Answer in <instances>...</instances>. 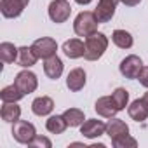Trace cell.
Returning a JSON list of instances; mask_svg holds the SVG:
<instances>
[{
    "label": "cell",
    "mask_w": 148,
    "mask_h": 148,
    "mask_svg": "<svg viewBox=\"0 0 148 148\" xmlns=\"http://www.w3.org/2000/svg\"><path fill=\"white\" fill-rule=\"evenodd\" d=\"M106 47H108L106 35L96 32V33L86 37V52H84V58L87 61H96V59H99L105 54Z\"/></svg>",
    "instance_id": "6da1fadb"
},
{
    "label": "cell",
    "mask_w": 148,
    "mask_h": 148,
    "mask_svg": "<svg viewBox=\"0 0 148 148\" xmlns=\"http://www.w3.org/2000/svg\"><path fill=\"white\" fill-rule=\"evenodd\" d=\"M98 25H99V21H98L96 14L91 11H84L75 18L73 30H75V33L79 37H89L98 32Z\"/></svg>",
    "instance_id": "7a4b0ae2"
},
{
    "label": "cell",
    "mask_w": 148,
    "mask_h": 148,
    "mask_svg": "<svg viewBox=\"0 0 148 148\" xmlns=\"http://www.w3.org/2000/svg\"><path fill=\"white\" fill-rule=\"evenodd\" d=\"M12 136H14V139L18 143L28 145L37 136V131H35V125L30 124L28 120H18L12 125Z\"/></svg>",
    "instance_id": "3957f363"
},
{
    "label": "cell",
    "mask_w": 148,
    "mask_h": 148,
    "mask_svg": "<svg viewBox=\"0 0 148 148\" xmlns=\"http://www.w3.org/2000/svg\"><path fill=\"white\" fill-rule=\"evenodd\" d=\"M71 14V7L68 0H52L49 4V18L54 23H64Z\"/></svg>",
    "instance_id": "277c9868"
},
{
    "label": "cell",
    "mask_w": 148,
    "mask_h": 148,
    "mask_svg": "<svg viewBox=\"0 0 148 148\" xmlns=\"http://www.w3.org/2000/svg\"><path fill=\"white\" fill-rule=\"evenodd\" d=\"M143 70V61L139 56L131 54L125 59H122L120 63V73L125 79H138L139 77V71Z\"/></svg>",
    "instance_id": "5b68a950"
},
{
    "label": "cell",
    "mask_w": 148,
    "mask_h": 148,
    "mask_svg": "<svg viewBox=\"0 0 148 148\" xmlns=\"http://www.w3.org/2000/svg\"><path fill=\"white\" fill-rule=\"evenodd\" d=\"M14 84H16L18 89L26 96V94H30V92H33V91L37 89L38 80H37V75H35L33 71H30V70H23V71H19L18 75H16Z\"/></svg>",
    "instance_id": "8992f818"
},
{
    "label": "cell",
    "mask_w": 148,
    "mask_h": 148,
    "mask_svg": "<svg viewBox=\"0 0 148 148\" xmlns=\"http://www.w3.org/2000/svg\"><path fill=\"white\" fill-rule=\"evenodd\" d=\"M32 49L35 51V54H37L38 58L47 59V58L56 56L58 44H56V40H54V38H51V37H42V38H38V40H35V42H33Z\"/></svg>",
    "instance_id": "52a82bcc"
},
{
    "label": "cell",
    "mask_w": 148,
    "mask_h": 148,
    "mask_svg": "<svg viewBox=\"0 0 148 148\" xmlns=\"http://www.w3.org/2000/svg\"><path fill=\"white\" fill-rule=\"evenodd\" d=\"M30 0H2L0 2V11L2 14L9 19L21 16V12L25 11V7L28 5Z\"/></svg>",
    "instance_id": "ba28073f"
},
{
    "label": "cell",
    "mask_w": 148,
    "mask_h": 148,
    "mask_svg": "<svg viewBox=\"0 0 148 148\" xmlns=\"http://www.w3.org/2000/svg\"><path fill=\"white\" fill-rule=\"evenodd\" d=\"M119 2L120 0H99L98 7L94 9V14H96L98 21L99 23H108L115 14V9H117Z\"/></svg>",
    "instance_id": "9c48e42d"
},
{
    "label": "cell",
    "mask_w": 148,
    "mask_h": 148,
    "mask_svg": "<svg viewBox=\"0 0 148 148\" xmlns=\"http://www.w3.org/2000/svg\"><path fill=\"white\" fill-rule=\"evenodd\" d=\"M94 110L98 112V115H101V117H105V119H113V117L117 115V112H120V110L117 108V105H115V101H113L112 96H103V98H99V99L96 101V105H94Z\"/></svg>",
    "instance_id": "30bf717a"
},
{
    "label": "cell",
    "mask_w": 148,
    "mask_h": 148,
    "mask_svg": "<svg viewBox=\"0 0 148 148\" xmlns=\"http://www.w3.org/2000/svg\"><path fill=\"white\" fill-rule=\"evenodd\" d=\"M106 132V124H103L101 120H96V119H91V120H86L82 125H80V134L89 138V139H94V138H99L101 134Z\"/></svg>",
    "instance_id": "8fae6325"
},
{
    "label": "cell",
    "mask_w": 148,
    "mask_h": 148,
    "mask_svg": "<svg viewBox=\"0 0 148 148\" xmlns=\"http://www.w3.org/2000/svg\"><path fill=\"white\" fill-rule=\"evenodd\" d=\"M86 86V71L82 68H73L66 77V87L71 92H79Z\"/></svg>",
    "instance_id": "7c38bea8"
},
{
    "label": "cell",
    "mask_w": 148,
    "mask_h": 148,
    "mask_svg": "<svg viewBox=\"0 0 148 148\" xmlns=\"http://www.w3.org/2000/svg\"><path fill=\"white\" fill-rule=\"evenodd\" d=\"M63 52L70 58V59H77L82 58L86 52V42L79 40V38H70L63 44Z\"/></svg>",
    "instance_id": "4fadbf2b"
},
{
    "label": "cell",
    "mask_w": 148,
    "mask_h": 148,
    "mask_svg": "<svg viewBox=\"0 0 148 148\" xmlns=\"http://www.w3.org/2000/svg\"><path fill=\"white\" fill-rule=\"evenodd\" d=\"M106 134L110 136L112 141H115V139L124 138V136L129 134V125L124 120H120V119H112L106 124Z\"/></svg>",
    "instance_id": "5bb4252c"
},
{
    "label": "cell",
    "mask_w": 148,
    "mask_h": 148,
    "mask_svg": "<svg viewBox=\"0 0 148 148\" xmlns=\"http://www.w3.org/2000/svg\"><path fill=\"white\" fill-rule=\"evenodd\" d=\"M129 112V117L136 122H143L148 119V103L141 98V99H134L131 103V106L127 108Z\"/></svg>",
    "instance_id": "9a60e30c"
},
{
    "label": "cell",
    "mask_w": 148,
    "mask_h": 148,
    "mask_svg": "<svg viewBox=\"0 0 148 148\" xmlns=\"http://www.w3.org/2000/svg\"><path fill=\"white\" fill-rule=\"evenodd\" d=\"M54 110V101L49 96H40L37 99H33L32 103V112L38 117H45Z\"/></svg>",
    "instance_id": "2e32d148"
},
{
    "label": "cell",
    "mask_w": 148,
    "mask_h": 148,
    "mask_svg": "<svg viewBox=\"0 0 148 148\" xmlns=\"http://www.w3.org/2000/svg\"><path fill=\"white\" fill-rule=\"evenodd\" d=\"M44 71L45 75L52 80L59 79L61 73H63V61L58 58V56H52V58H47L45 63H44Z\"/></svg>",
    "instance_id": "e0dca14e"
},
{
    "label": "cell",
    "mask_w": 148,
    "mask_h": 148,
    "mask_svg": "<svg viewBox=\"0 0 148 148\" xmlns=\"http://www.w3.org/2000/svg\"><path fill=\"white\" fill-rule=\"evenodd\" d=\"M0 117H2L4 122L14 124V122H18L19 117H21V108H19L16 103H4L2 110H0Z\"/></svg>",
    "instance_id": "ac0fdd59"
},
{
    "label": "cell",
    "mask_w": 148,
    "mask_h": 148,
    "mask_svg": "<svg viewBox=\"0 0 148 148\" xmlns=\"http://www.w3.org/2000/svg\"><path fill=\"white\" fill-rule=\"evenodd\" d=\"M38 56L35 54V51L32 47H19V54H18V64L23 66V68H30L37 63Z\"/></svg>",
    "instance_id": "d6986e66"
},
{
    "label": "cell",
    "mask_w": 148,
    "mask_h": 148,
    "mask_svg": "<svg viewBox=\"0 0 148 148\" xmlns=\"http://www.w3.org/2000/svg\"><path fill=\"white\" fill-rule=\"evenodd\" d=\"M45 127H47V131L52 132V134H61V132L66 131L68 122H66V119H64L63 115H52V117L47 119Z\"/></svg>",
    "instance_id": "ffe728a7"
},
{
    "label": "cell",
    "mask_w": 148,
    "mask_h": 148,
    "mask_svg": "<svg viewBox=\"0 0 148 148\" xmlns=\"http://www.w3.org/2000/svg\"><path fill=\"white\" fill-rule=\"evenodd\" d=\"M18 54H19V49L14 44H11V42H2L0 44V58H2L4 63L18 61Z\"/></svg>",
    "instance_id": "44dd1931"
},
{
    "label": "cell",
    "mask_w": 148,
    "mask_h": 148,
    "mask_svg": "<svg viewBox=\"0 0 148 148\" xmlns=\"http://www.w3.org/2000/svg\"><path fill=\"white\" fill-rule=\"evenodd\" d=\"M112 40L120 49H129V47H132V42H134L132 35L129 32H125V30H115L113 35H112Z\"/></svg>",
    "instance_id": "7402d4cb"
},
{
    "label": "cell",
    "mask_w": 148,
    "mask_h": 148,
    "mask_svg": "<svg viewBox=\"0 0 148 148\" xmlns=\"http://www.w3.org/2000/svg\"><path fill=\"white\" fill-rule=\"evenodd\" d=\"M23 96H25V94L18 89V86H16V84L4 87V89H2V92H0V99H2L4 103H18Z\"/></svg>",
    "instance_id": "603a6c76"
},
{
    "label": "cell",
    "mask_w": 148,
    "mask_h": 148,
    "mask_svg": "<svg viewBox=\"0 0 148 148\" xmlns=\"http://www.w3.org/2000/svg\"><path fill=\"white\" fill-rule=\"evenodd\" d=\"M63 117L66 119V122H68L70 127H79V125H82L84 120H86V119H84V112L79 110V108H68V110H64Z\"/></svg>",
    "instance_id": "cb8c5ba5"
},
{
    "label": "cell",
    "mask_w": 148,
    "mask_h": 148,
    "mask_svg": "<svg viewBox=\"0 0 148 148\" xmlns=\"http://www.w3.org/2000/svg\"><path fill=\"white\" fill-rule=\"evenodd\" d=\"M112 98H113L117 108H119V110H124V108L127 106V101H129V92H127L124 87H117V89L113 91Z\"/></svg>",
    "instance_id": "d4e9b609"
},
{
    "label": "cell",
    "mask_w": 148,
    "mask_h": 148,
    "mask_svg": "<svg viewBox=\"0 0 148 148\" xmlns=\"http://www.w3.org/2000/svg\"><path fill=\"white\" fill-rule=\"evenodd\" d=\"M112 145H113L115 148H127V146H129V148H136V146H138V141L127 134V136H124V138H119V139L112 141Z\"/></svg>",
    "instance_id": "484cf974"
},
{
    "label": "cell",
    "mask_w": 148,
    "mask_h": 148,
    "mask_svg": "<svg viewBox=\"0 0 148 148\" xmlns=\"http://www.w3.org/2000/svg\"><path fill=\"white\" fill-rule=\"evenodd\" d=\"M28 146H32V148H51L52 146V143H51V139L49 138H45V136H35L30 143H28Z\"/></svg>",
    "instance_id": "4316f807"
},
{
    "label": "cell",
    "mask_w": 148,
    "mask_h": 148,
    "mask_svg": "<svg viewBox=\"0 0 148 148\" xmlns=\"http://www.w3.org/2000/svg\"><path fill=\"white\" fill-rule=\"evenodd\" d=\"M138 80H139V84H141V86L148 87V66H143V70L139 71V77H138Z\"/></svg>",
    "instance_id": "83f0119b"
},
{
    "label": "cell",
    "mask_w": 148,
    "mask_h": 148,
    "mask_svg": "<svg viewBox=\"0 0 148 148\" xmlns=\"http://www.w3.org/2000/svg\"><path fill=\"white\" fill-rule=\"evenodd\" d=\"M120 2L124 4V5H127V7H134V5H138L141 0H120Z\"/></svg>",
    "instance_id": "f1b7e54d"
},
{
    "label": "cell",
    "mask_w": 148,
    "mask_h": 148,
    "mask_svg": "<svg viewBox=\"0 0 148 148\" xmlns=\"http://www.w3.org/2000/svg\"><path fill=\"white\" fill-rule=\"evenodd\" d=\"M77 4H80V5H87V4H91L92 0H75Z\"/></svg>",
    "instance_id": "f546056e"
},
{
    "label": "cell",
    "mask_w": 148,
    "mask_h": 148,
    "mask_svg": "<svg viewBox=\"0 0 148 148\" xmlns=\"http://www.w3.org/2000/svg\"><path fill=\"white\" fill-rule=\"evenodd\" d=\"M143 99H145V101L148 103V92H145V96H143Z\"/></svg>",
    "instance_id": "4dcf8cb0"
}]
</instances>
